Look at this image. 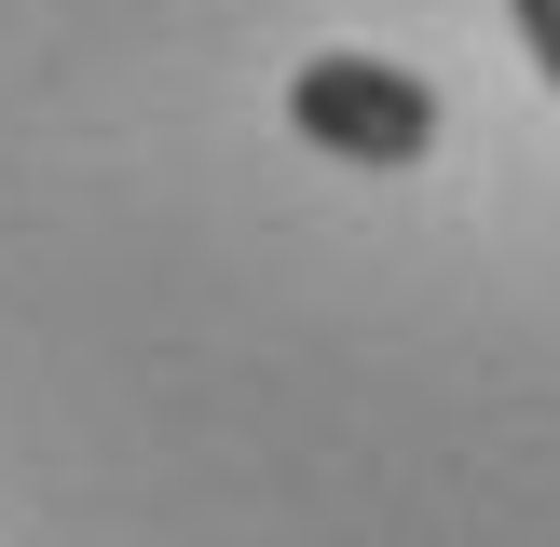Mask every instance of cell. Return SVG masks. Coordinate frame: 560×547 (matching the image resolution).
I'll return each mask as SVG.
<instances>
[{
  "instance_id": "obj_2",
  "label": "cell",
  "mask_w": 560,
  "mask_h": 547,
  "mask_svg": "<svg viewBox=\"0 0 560 547\" xmlns=\"http://www.w3.org/2000/svg\"><path fill=\"white\" fill-rule=\"evenodd\" d=\"M506 14H520V42H534V69L560 82V0H506Z\"/></svg>"
},
{
  "instance_id": "obj_1",
  "label": "cell",
  "mask_w": 560,
  "mask_h": 547,
  "mask_svg": "<svg viewBox=\"0 0 560 547\" xmlns=\"http://www.w3.org/2000/svg\"><path fill=\"white\" fill-rule=\"evenodd\" d=\"M288 124L315 137L328 164H370V178H397V164H424L438 151V82L424 69H397V55H301L288 69Z\"/></svg>"
}]
</instances>
